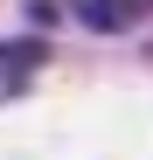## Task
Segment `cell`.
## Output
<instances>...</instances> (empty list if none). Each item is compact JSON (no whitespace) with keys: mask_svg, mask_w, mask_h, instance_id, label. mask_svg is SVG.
I'll return each mask as SVG.
<instances>
[{"mask_svg":"<svg viewBox=\"0 0 153 160\" xmlns=\"http://www.w3.org/2000/svg\"><path fill=\"white\" fill-rule=\"evenodd\" d=\"M63 7L84 21V28H97V35H125L132 21L153 14V0H63Z\"/></svg>","mask_w":153,"mask_h":160,"instance_id":"obj_1","label":"cell"},{"mask_svg":"<svg viewBox=\"0 0 153 160\" xmlns=\"http://www.w3.org/2000/svg\"><path fill=\"white\" fill-rule=\"evenodd\" d=\"M42 63H49V49H42V35H21V42H0V98L28 91Z\"/></svg>","mask_w":153,"mask_h":160,"instance_id":"obj_2","label":"cell"}]
</instances>
